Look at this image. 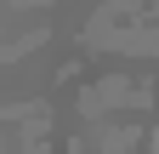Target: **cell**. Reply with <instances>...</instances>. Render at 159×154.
<instances>
[{
  "mask_svg": "<svg viewBox=\"0 0 159 154\" xmlns=\"http://www.w3.org/2000/svg\"><path fill=\"white\" fill-rule=\"evenodd\" d=\"M142 137H148L142 126H91V148L97 154H136Z\"/></svg>",
  "mask_w": 159,
  "mask_h": 154,
  "instance_id": "2",
  "label": "cell"
},
{
  "mask_svg": "<svg viewBox=\"0 0 159 154\" xmlns=\"http://www.w3.org/2000/svg\"><path fill=\"white\" fill-rule=\"evenodd\" d=\"M91 51H125V57H159V23L153 29H108L85 40Z\"/></svg>",
  "mask_w": 159,
  "mask_h": 154,
  "instance_id": "1",
  "label": "cell"
}]
</instances>
